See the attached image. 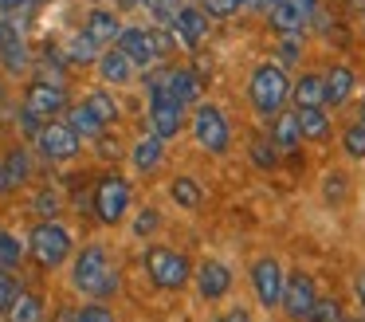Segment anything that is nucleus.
Masks as SVG:
<instances>
[{
  "label": "nucleus",
  "mask_w": 365,
  "mask_h": 322,
  "mask_svg": "<svg viewBox=\"0 0 365 322\" xmlns=\"http://www.w3.org/2000/svg\"><path fill=\"white\" fill-rule=\"evenodd\" d=\"M114 44H118V51L126 55L134 67H153V63L161 59V47H158L153 28H122Z\"/></svg>",
  "instance_id": "nucleus-9"
},
{
  "label": "nucleus",
  "mask_w": 365,
  "mask_h": 322,
  "mask_svg": "<svg viewBox=\"0 0 365 322\" xmlns=\"http://www.w3.org/2000/svg\"><path fill=\"white\" fill-rule=\"evenodd\" d=\"M24 4H32V0H0V8H9V12L12 8H24Z\"/></svg>",
  "instance_id": "nucleus-45"
},
{
  "label": "nucleus",
  "mask_w": 365,
  "mask_h": 322,
  "mask_svg": "<svg viewBox=\"0 0 365 322\" xmlns=\"http://www.w3.org/2000/svg\"><path fill=\"white\" fill-rule=\"evenodd\" d=\"M294 122H299V134H302V138H310V141H322L326 134H330V118H326L322 106H299Z\"/></svg>",
  "instance_id": "nucleus-19"
},
{
  "label": "nucleus",
  "mask_w": 365,
  "mask_h": 322,
  "mask_svg": "<svg viewBox=\"0 0 365 322\" xmlns=\"http://www.w3.org/2000/svg\"><path fill=\"white\" fill-rule=\"evenodd\" d=\"M322 83H326V102L341 106V102L354 94V71L349 67H330V75H322Z\"/></svg>",
  "instance_id": "nucleus-21"
},
{
  "label": "nucleus",
  "mask_w": 365,
  "mask_h": 322,
  "mask_svg": "<svg viewBox=\"0 0 365 322\" xmlns=\"http://www.w3.org/2000/svg\"><path fill=\"white\" fill-rule=\"evenodd\" d=\"M294 106H326V83L322 75H302L299 83L291 86Z\"/></svg>",
  "instance_id": "nucleus-20"
},
{
  "label": "nucleus",
  "mask_w": 365,
  "mask_h": 322,
  "mask_svg": "<svg viewBox=\"0 0 365 322\" xmlns=\"http://www.w3.org/2000/svg\"><path fill=\"white\" fill-rule=\"evenodd\" d=\"M294 55H299V44L287 39V44H283V63H294Z\"/></svg>",
  "instance_id": "nucleus-41"
},
{
  "label": "nucleus",
  "mask_w": 365,
  "mask_h": 322,
  "mask_svg": "<svg viewBox=\"0 0 365 322\" xmlns=\"http://www.w3.org/2000/svg\"><path fill=\"white\" fill-rule=\"evenodd\" d=\"M4 169H9V181H12V188H16L20 181L28 177V154H24V149H12L9 161H4Z\"/></svg>",
  "instance_id": "nucleus-32"
},
{
  "label": "nucleus",
  "mask_w": 365,
  "mask_h": 322,
  "mask_svg": "<svg viewBox=\"0 0 365 322\" xmlns=\"http://www.w3.org/2000/svg\"><path fill=\"white\" fill-rule=\"evenodd\" d=\"M271 0H244V8H267Z\"/></svg>",
  "instance_id": "nucleus-46"
},
{
  "label": "nucleus",
  "mask_w": 365,
  "mask_h": 322,
  "mask_svg": "<svg viewBox=\"0 0 365 322\" xmlns=\"http://www.w3.org/2000/svg\"><path fill=\"white\" fill-rule=\"evenodd\" d=\"M169 196H173L181 208H197L200 204V185L192 177H177L173 185H169Z\"/></svg>",
  "instance_id": "nucleus-28"
},
{
  "label": "nucleus",
  "mask_w": 365,
  "mask_h": 322,
  "mask_svg": "<svg viewBox=\"0 0 365 322\" xmlns=\"http://www.w3.org/2000/svg\"><path fill=\"white\" fill-rule=\"evenodd\" d=\"M271 141H275V149H294L302 141L299 134V122H294V114H283L279 110L275 114V134H271Z\"/></svg>",
  "instance_id": "nucleus-25"
},
{
  "label": "nucleus",
  "mask_w": 365,
  "mask_h": 322,
  "mask_svg": "<svg viewBox=\"0 0 365 322\" xmlns=\"http://www.w3.org/2000/svg\"><path fill=\"white\" fill-rule=\"evenodd\" d=\"M12 181H9V169H4V161H0V193H9Z\"/></svg>",
  "instance_id": "nucleus-43"
},
{
  "label": "nucleus",
  "mask_w": 365,
  "mask_h": 322,
  "mask_svg": "<svg viewBox=\"0 0 365 322\" xmlns=\"http://www.w3.org/2000/svg\"><path fill=\"white\" fill-rule=\"evenodd\" d=\"M63 106H67V91L59 83H48V79L32 83L28 94H24V110L36 114V118H51V114H59Z\"/></svg>",
  "instance_id": "nucleus-11"
},
{
  "label": "nucleus",
  "mask_w": 365,
  "mask_h": 322,
  "mask_svg": "<svg viewBox=\"0 0 365 322\" xmlns=\"http://www.w3.org/2000/svg\"><path fill=\"white\" fill-rule=\"evenodd\" d=\"M267 16H271V28L283 31V36H294V31L307 24V16H302L299 8L291 4V0H271V4H267Z\"/></svg>",
  "instance_id": "nucleus-17"
},
{
  "label": "nucleus",
  "mask_w": 365,
  "mask_h": 322,
  "mask_svg": "<svg viewBox=\"0 0 365 322\" xmlns=\"http://www.w3.org/2000/svg\"><path fill=\"white\" fill-rule=\"evenodd\" d=\"M130 208V185L122 177H106L95 185V216L103 224H118Z\"/></svg>",
  "instance_id": "nucleus-8"
},
{
  "label": "nucleus",
  "mask_w": 365,
  "mask_h": 322,
  "mask_svg": "<svg viewBox=\"0 0 365 322\" xmlns=\"http://www.w3.org/2000/svg\"><path fill=\"white\" fill-rule=\"evenodd\" d=\"M75 322H114V314L106 311L103 303H91V306H83V311L75 314Z\"/></svg>",
  "instance_id": "nucleus-35"
},
{
  "label": "nucleus",
  "mask_w": 365,
  "mask_h": 322,
  "mask_svg": "<svg viewBox=\"0 0 365 322\" xmlns=\"http://www.w3.org/2000/svg\"><path fill=\"white\" fill-rule=\"evenodd\" d=\"M4 28H9V24H0V39H4Z\"/></svg>",
  "instance_id": "nucleus-50"
},
{
  "label": "nucleus",
  "mask_w": 365,
  "mask_h": 322,
  "mask_svg": "<svg viewBox=\"0 0 365 322\" xmlns=\"http://www.w3.org/2000/svg\"><path fill=\"white\" fill-rule=\"evenodd\" d=\"M252 154H255V165H275V141H263V138H255L252 141Z\"/></svg>",
  "instance_id": "nucleus-36"
},
{
  "label": "nucleus",
  "mask_w": 365,
  "mask_h": 322,
  "mask_svg": "<svg viewBox=\"0 0 365 322\" xmlns=\"http://www.w3.org/2000/svg\"><path fill=\"white\" fill-rule=\"evenodd\" d=\"M318 303V291H314V279L307 271H291L283 275V295H279V306L287 311V318L294 322H307L310 311Z\"/></svg>",
  "instance_id": "nucleus-6"
},
{
  "label": "nucleus",
  "mask_w": 365,
  "mask_h": 322,
  "mask_svg": "<svg viewBox=\"0 0 365 322\" xmlns=\"http://www.w3.org/2000/svg\"><path fill=\"white\" fill-rule=\"evenodd\" d=\"M341 185H346L341 177H326V193L330 196H341Z\"/></svg>",
  "instance_id": "nucleus-40"
},
{
  "label": "nucleus",
  "mask_w": 365,
  "mask_h": 322,
  "mask_svg": "<svg viewBox=\"0 0 365 322\" xmlns=\"http://www.w3.org/2000/svg\"><path fill=\"white\" fill-rule=\"evenodd\" d=\"M83 106H87V110H91V114H95L103 126H114V122H118V102L110 99V91H91Z\"/></svg>",
  "instance_id": "nucleus-24"
},
{
  "label": "nucleus",
  "mask_w": 365,
  "mask_h": 322,
  "mask_svg": "<svg viewBox=\"0 0 365 322\" xmlns=\"http://www.w3.org/2000/svg\"><path fill=\"white\" fill-rule=\"evenodd\" d=\"M153 228H158V212H153V208H145V212H142V216H138V224H134V232H138V236H150V232H153Z\"/></svg>",
  "instance_id": "nucleus-38"
},
{
  "label": "nucleus",
  "mask_w": 365,
  "mask_h": 322,
  "mask_svg": "<svg viewBox=\"0 0 365 322\" xmlns=\"http://www.w3.org/2000/svg\"><path fill=\"white\" fill-rule=\"evenodd\" d=\"M307 322H346V318H341V306L334 303V298H318Z\"/></svg>",
  "instance_id": "nucleus-31"
},
{
  "label": "nucleus",
  "mask_w": 365,
  "mask_h": 322,
  "mask_svg": "<svg viewBox=\"0 0 365 322\" xmlns=\"http://www.w3.org/2000/svg\"><path fill=\"white\" fill-rule=\"evenodd\" d=\"M145 271H150V279L158 283V287L177 291V287L189 283V259L173 248H150L145 251Z\"/></svg>",
  "instance_id": "nucleus-5"
},
{
  "label": "nucleus",
  "mask_w": 365,
  "mask_h": 322,
  "mask_svg": "<svg viewBox=\"0 0 365 322\" xmlns=\"http://www.w3.org/2000/svg\"><path fill=\"white\" fill-rule=\"evenodd\" d=\"M354 291H357V303H361V306H365V271H361V275H357V283H354Z\"/></svg>",
  "instance_id": "nucleus-42"
},
{
  "label": "nucleus",
  "mask_w": 365,
  "mask_h": 322,
  "mask_svg": "<svg viewBox=\"0 0 365 322\" xmlns=\"http://www.w3.org/2000/svg\"><path fill=\"white\" fill-rule=\"evenodd\" d=\"M67 126H71L79 138H98V134H106V126L98 122V118L91 114L87 106H71V114H67Z\"/></svg>",
  "instance_id": "nucleus-26"
},
{
  "label": "nucleus",
  "mask_w": 365,
  "mask_h": 322,
  "mask_svg": "<svg viewBox=\"0 0 365 322\" xmlns=\"http://www.w3.org/2000/svg\"><path fill=\"white\" fill-rule=\"evenodd\" d=\"M71 283H75V291H83V295H91V298H103V295H110V291L118 287L103 243H91V248L79 251L75 271H71Z\"/></svg>",
  "instance_id": "nucleus-1"
},
{
  "label": "nucleus",
  "mask_w": 365,
  "mask_h": 322,
  "mask_svg": "<svg viewBox=\"0 0 365 322\" xmlns=\"http://www.w3.org/2000/svg\"><path fill=\"white\" fill-rule=\"evenodd\" d=\"M56 322H75V314H71V311H59V318H56Z\"/></svg>",
  "instance_id": "nucleus-47"
},
{
  "label": "nucleus",
  "mask_w": 365,
  "mask_h": 322,
  "mask_svg": "<svg viewBox=\"0 0 365 322\" xmlns=\"http://www.w3.org/2000/svg\"><path fill=\"white\" fill-rule=\"evenodd\" d=\"M357 126L365 130V102H361V110H357Z\"/></svg>",
  "instance_id": "nucleus-48"
},
{
  "label": "nucleus",
  "mask_w": 365,
  "mask_h": 322,
  "mask_svg": "<svg viewBox=\"0 0 365 322\" xmlns=\"http://www.w3.org/2000/svg\"><path fill=\"white\" fill-rule=\"evenodd\" d=\"M24 259V248H20V240L12 232H0V267L4 271H12V267Z\"/></svg>",
  "instance_id": "nucleus-30"
},
{
  "label": "nucleus",
  "mask_w": 365,
  "mask_h": 322,
  "mask_svg": "<svg viewBox=\"0 0 365 322\" xmlns=\"http://www.w3.org/2000/svg\"><path fill=\"white\" fill-rule=\"evenodd\" d=\"M216 322H252V318H247V311H244V306H236V311L220 314V318H216Z\"/></svg>",
  "instance_id": "nucleus-39"
},
{
  "label": "nucleus",
  "mask_w": 365,
  "mask_h": 322,
  "mask_svg": "<svg viewBox=\"0 0 365 322\" xmlns=\"http://www.w3.org/2000/svg\"><path fill=\"white\" fill-rule=\"evenodd\" d=\"M0 55H4V67H9L12 75L28 71V47H24V39H20L16 31L4 28V39H0Z\"/></svg>",
  "instance_id": "nucleus-22"
},
{
  "label": "nucleus",
  "mask_w": 365,
  "mask_h": 322,
  "mask_svg": "<svg viewBox=\"0 0 365 322\" xmlns=\"http://www.w3.org/2000/svg\"><path fill=\"white\" fill-rule=\"evenodd\" d=\"M118 31H122V24H118V16H114L110 8H95V12L87 16V36L95 39L98 47L114 44V39H118Z\"/></svg>",
  "instance_id": "nucleus-16"
},
{
  "label": "nucleus",
  "mask_w": 365,
  "mask_h": 322,
  "mask_svg": "<svg viewBox=\"0 0 365 322\" xmlns=\"http://www.w3.org/2000/svg\"><path fill=\"white\" fill-rule=\"evenodd\" d=\"M252 106L259 110L263 118L279 114V110L287 106V99H291V83H287L283 67H271V63H263V67H255L252 75Z\"/></svg>",
  "instance_id": "nucleus-2"
},
{
  "label": "nucleus",
  "mask_w": 365,
  "mask_h": 322,
  "mask_svg": "<svg viewBox=\"0 0 365 322\" xmlns=\"http://www.w3.org/2000/svg\"><path fill=\"white\" fill-rule=\"evenodd\" d=\"M20 295V287H16V279H12L4 267H0V314H9V306H12V298Z\"/></svg>",
  "instance_id": "nucleus-33"
},
{
  "label": "nucleus",
  "mask_w": 365,
  "mask_h": 322,
  "mask_svg": "<svg viewBox=\"0 0 365 322\" xmlns=\"http://www.w3.org/2000/svg\"><path fill=\"white\" fill-rule=\"evenodd\" d=\"M341 146H346L349 157H365V130L361 126H349L346 138H341Z\"/></svg>",
  "instance_id": "nucleus-34"
},
{
  "label": "nucleus",
  "mask_w": 365,
  "mask_h": 322,
  "mask_svg": "<svg viewBox=\"0 0 365 322\" xmlns=\"http://www.w3.org/2000/svg\"><path fill=\"white\" fill-rule=\"evenodd\" d=\"M95 63H98V71H103V79H106V83H114V86H118V83H130V75H134V63H130L126 55L118 51V47L103 51Z\"/></svg>",
  "instance_id": "nucleus-18"
},
{
  "label": "nucleus",
  "mask_w": 365,
  "mask_h": 322,
  "mask_svg": "<svg viewBox=\"0 0 365 322\" xmlns=\"http://www.w3.org/2000/svg\"><path fill=\"white\" fill-rule=\"evenodd\" d=\"M122 4H150V0H122Z\"/></svg>",
  "instance_id": "nucleus-49"
},
{
  "label": "nucleus",
  "mask_w": 365,
  "mask_h": 322,
  "mask_svg": "<svg viewBox=\"0 0 365 322\" xmlns=\"http://www.w3.org/2000/svg\"><path fill=\"white\" fill-rule=\"evenodd\" d=\"M173 28H177V36H181V44L197 47L200 39H205V31H208L205 8H177V12H173Z\"/></svg>",
  "instance_id": "nucleus-15"
},
{
  "label": "nucleus",
  "mask_w": 365,
  "mask_h": 322,
  "mask_svg": "<svg viewBox=\"0 0 365 322\" xmlns=\"http://www.w3.org/2000/svg\"><path fill=\"white\" fill-rule=\"evenodd\" d=\"M67 59L71 63H95L98 59V44L87 36V31H79V36H71V44H67Z\"/></svg>",
  "instance_id": "nucleus-29"
},
{
  "label": "nucleus",
  "mask_w": 365,
  "mask_h": 322,
  "mask_svg": "<svg viewBox=\"0 0 365 322\" xmlns=\"http://www.w3.org/2000/svg\"><path fill=\"white\" fill-rule=\"evenodd\" d=\"M252 287H255V298H259L263 306H279V295H283V267L275 263V259H259V263L252 267Z\"/></svg>",
  "instance_id": "nucleus-12"
},
{
  "label": "nucleus",
  "mask_w": 365,
  "mask_h": 322,
  "mask_svg": "<svg viewBox=\"0 0 365 322\" xmlns=\"http://www.w3.org/2000/svg\"><path fill=\"white\" fill-rule=\"evenodd\" d=\"M130 157H134V165H138L142 173L158 169V165H161V138H153V134H150V138H142V141L134 146V154H130Z\"/></svg>",
  "instance_id": "nucleus-27"
},
{
  "label": "nucleus",
  "mask_w": 365,
  "mask_h": 322,
  "mask_svg": "<svg viewBox=\"0 0 365 322\" xmlns=\"http://www.w3.org/2000/svg\"><path fill=\"white\" fill-rule=\"evenodd\" d=\"M197 291H200V298H208V303L224 298L232 291V271L220 263V259H205V263L197 267Z\"/></svg>",
  "instance_id": "nucleus-13"
},
{
  "label": "nucleus",
  "mask_w": 365,
  "mask_h": 322,
  "mask_svg": "<svg viewBox=\"0 0 365 322\" xmlns=\"http://www.w3.org/2000/svg\"><path fill=\"white\" fill-rule=\"evenodd\" d=\"M200 75H192L189 67H173V71H165V94L169 99H177L181 106H189V102H197L200 99Z\"/></svg>",
  "instance_id": "nucleus-14"
},
{
  "label": "nucleus",
  "mask_w": 365,
  "mask_h": 322,
  "mask_svg": "<svg viewBox=\"0 0 365 322\" xmlns=\"http://www.w3.org/2000/svg\"><path fill=\"white\" fill-rule=\"evenodd\" d=\"M103 141V138H98ZM103 157H118V141H103Z\"/></svg>",
  "instance_id": "nucleus-44"
},
{
  "label": "nucleus",
  "mask_w": 365,
  "mask_h": 322,
  "mask_svg": "<svg viewBox=\"0 0 365 322\" xmlns=\"http://www.w3.org/2000/svg\"><path fill=\"white\" fill-rule=\"evenodd\" d=\"M9 322H43L40 295H24V291H20V295L12 298V306H9Z\"/></svg>",
  "instance_id": "nucleus-23"
},
{
  "label": "nucleus",
  "mask_w": 365,
  "mask_h": 322,
  "mask_svg": "<svg viewBox=\"0 0 365 322\" xmlns=\"http://www.w3.org/2000/svg\"><path fill=\"white\" fill-rule=\"evenodd\" d=\"M192 134H197L200 149H208V154H224L228 141H232L228 118H224L216 106H197L192 110Z\"/></svg>",
  "instance_id": "nucleus-7"
},
{
  "label": "nucleus",
  "mask_w": 365,
  "mask_h": 322,
  "mask_svg": "<svg viewBox=\"0 0 365 322\" xmlns=\"http://www.w3.org/2000/svg\"><path fill=\"white\" fill-rule=\"evenodd\" d=\"M36 141H40V154L48 157V161H71V157L79 154V134H75L67 122H48V126H40Z\"/></svg>",
  "instance_id": "nucleus-10"
},
{
  "label": "nucleus",
  "mask_w": 365,
  "mask_h": 322,
  "mask_svg": "<svg viewBox=\"0 0 365 322\" xmlns=\"http://www.w3.org/2000/svg\"><path fill=\"white\" fill-rule=\"evenodd\" d=\"M244 8V0H205V16H232Z\"/></svg>",
  "instance_id": "nucleus-37"
},
{
  "label": "nucleus",
  "mask_w": 365,
  "mask_h": 322,
  "mask_svg": "<svg viewBox=\"0 0 365 322\" xmlns=\"http://www.w3.org/2000/svg\"><path fill=\"white\" fill-rule=\"evenodd\" d=\"M150 130L153 138H177L185 130V106L165 94V75L150 79Z\"/></svg>",
  "instance_id": "nucleus-3"
},
{
  "label": "nucleus",
  "mask_w": 365,
  "mask_h": 322,
  "mask_svg": "<svg viewBox=\"0 0 365 322\" xmlns=\"http://www.w3.org/2000/svg\"><path fill=\"white\" fill-rule=\"evenodd\" d=\"M28 251L36 256L40 267H59L71 256V232H67L63 224H56V220H43V224H36L32 236H28Z\"/></svg>",
  "instance_id": "nucleus-4"
}]
</instances>
